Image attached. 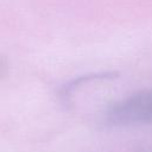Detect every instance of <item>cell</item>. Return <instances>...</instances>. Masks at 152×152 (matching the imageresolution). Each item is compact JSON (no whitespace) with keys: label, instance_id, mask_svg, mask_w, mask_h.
<instances>
[{"label":"cell","instance_id":"obj_1","mask_svg":"<svg viewBox=\"0 0 152 152\" xmlns=\"http://www.w3.org/2000/svg\"><path fill=\"white\" fill-rule=\"evenodd\" d=\"M104 120L110 126H134L152 122V89L140 90L108 108Z\"/></svg>","mask_w":152,"mask_h":152},{"label":"cell","instance_id":"obj_2","mask_svg":"<svg viewBox=\"0 0 152 152\" xmlns=\"http://www.w3.org/2000/svg\"><path fill=\"white\" fill-rule=\"evenodd\" d=\"M6 70H7V65L4 58L0 57V78H2L6 75Z\"/></svg>","mask_w":152,"mask_h":152},{"label":"cell","instance_id":"obj_3","mask_svg":"<svg viewBox=\"0 0 152 152\" xmlns=\"http://www.w3.org/2000/svg\"><path fill=\"white\" fill-rule=\"evenodd\" d=\"M137 152H152V146H147V147H141L139 148Z\"/></svg>","mask_w":152,"mask_h":152}]
</instances>
